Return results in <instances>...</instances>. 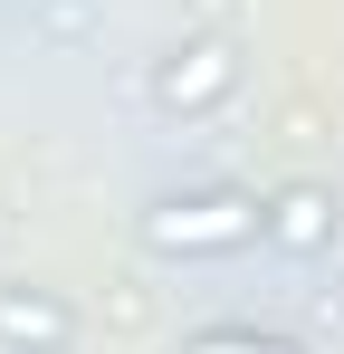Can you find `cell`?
I'll use <instances>...</instances> for the list:
<instances>
[{"mask_svg": "<svg viewBox=\"0 0 344 354\" xmlns=\"http://www.w3.org/2000/svg\"><path fill=\"white\" fill-rule=\"evenodd\" d=\"M229 86H239V39H220V29H191V39H172L153 58V106L163 115H201Z\"/></svg>", "mask_w": 344, "mask_h": 354, "instance_id": "2", "label": "cell"}, {"mask_svg": "<svg viewBox=\"0 0 344 354\" xmlns=\"http://www.w3.org/2000/svg\"><path fill=\"white\" fill-rule=\"evenodd\" d=\"M67 345H77V306L0 278V354H67Z\"/></svg>", "mask_w": 344, "mask_h": 354, "instance_id": "3", "label": "cell"}, {"mask_svg": "<svg viewBox=\"0 0 344 354\" xmlns=\"http://www.w3.org/2000/svg\"><path fill=\"white\" fill-rule=\"evenodd\" d=\"M172 354H306V345L278 335V326H191Z\"/></svg>", "mask_w": 344, "mask_h": 354, "instance_id": "5", "label": "cell"}, {"mask_svg": "<svg viewBox=\"0 0 344 354\" xmlns=\"http://www.w3.org/2000/svg\"><path fill=\"white\" fill-rule=\"evenodd\" d=\"M268 249L278 259H325L335 249V192L325 182H278L268 192Z\"/></svg>", "mask_w": 344, "mask_h": 354, "instance_id": "4", "label": "cell"}, {"mask_svg": "<svg viewBox=\"0 0 344 354\" xmlns=\"http://www.w3.org/2000/svg\"><path fill=\"white\" fill-rule=\"evenodd\" d=\"M144 249L153 259H239L268 239V201L239 192V182H182L163 201H144Z\"/></svg>", "mask_w": 344, "mask_h": 354, "instance_id": "1", "label": "cell"}]
</instances>
